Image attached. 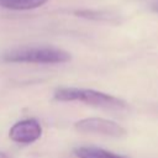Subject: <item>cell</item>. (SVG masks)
<instances>
[{
  "instance_id": "cell-2",
  "label": "cell",
  "mask_w": 158,
  "mask_h": 158,
  "mask_svg": "<svg viewBox=\"0 0 158 158\" xmlns=\"http://www.w3.org/2000/svg\"><path fill=\"white\" fill-rule=\"evenodd\" d=\"M54 99L59 101H81L104 109H123L126 106V102L116 96L94 89L83 88H60L56 90Z\"/></svg>"
},
{
  "instance_id": "cell-3",
  "label": "cell",
  "mask_w": 158,
  "mask_h": 158,
  "mask_svg": "<svg viewBox=\"0 0 158 158\" xmlns=\"http://www.w3.org/2000/svg\"><path fill=\"white\" fill-rule=\"evenodd\" d=\"M75 128L84 133H98L110 137H122L126 130L115 121L102 117H86L75 123Z\"/></svg>"
},
{
  "instance_id": "cell-4",
  "label": "cell",
  "mask_w": 158,
  "mask_h": 158,
  "mask_svg": "<svg viewBox=\"0 0 158 158\" xmlns=\"http://www.w3.org/2000/svg\"><path fill=\"white\" fill-rule=\"evenodd\" d=\"M42 135V126L35 118H26L17 121L9 131L11 141L22 144H30L37 141Z\"/></svg>"
},
{
  "instance_id": "cell-1",
  "label": "cell",
  "mask_w": 158,
  "mask_h": 158,
  "mask_svg": "<svg viewBox=\"0 0 158 158\" xmlns=\"http://www.w3.org/2000/svg\"><path fill=\"white\" fill-rule=\"evenodd\" d=\"M67 51L56 47H17L5 52L1 59L7 63H41L57 64L70 60Z\"/></svg>"
},
{
  "instance_id": "cell-9",
  "label": "cell",
  "mask_w": 158,
  "mask_h": 158,
  "mask_svg": "<svg viewBox=\"0 0 158 158\" xmlns=\"http://www.w3.org/2000/svg\"><path fill=\"white\" fill-rule=\"evenodd\" d=\"M0 158H10L6 153H4V152H0Z\"/></svg>"
},
{
  "instance_id": "cell-6",
  "label": "cell",
  "mask_w": 158,
  "mask_h": 158,
  "mask_svg": "<svg viewBox=\"0 0 158 158\" xmlns=\"http://www.w3.org/2000/svg\"><path fill=\"white\" fill-rule=\"evenodd\" d=\"M49 0H0V6L9 10H33L43 6Z\"/></svg>"
},
{
  "instance_id": "cell-5",
  "label": "cell",
  "mask_w": 158,
  "mask_h": 158,
  "mask_svg": "<svg viewBox=\"0 0 158 158\" xmlns=\"http://www.w3.org/2000/svg\"><path fill=\"white\" fill-rule=\"evenodd\" d=\"M74 152L75 156L79 158H126L123 156L98 147H78L74 149Z\"/></svg>"
},
{
  "instance_id": "cell-7",
  "label": "cell",
  "mask_w": 158,
  "mask_h": 158,
  "mask_svg": "<svg viewBox=\"0 0 158 158\" xmlns=\"http://www.w3.org/2000/svg\"><path fill=\"white\" fill-rule=\"evenodd\" d=\"M80 17L90 19V20H100V21H110L111 16L104 11H94V10H80L75 12Z\"/></svg>"
},
{
  "instance_id": "cell-8",
  "label": "cell",
  "mask_w": 158,
  "mask_h": 158,
  "mask_svg": "<svg viewBox=\"0 0 158 158\" xmlns=\"http://www.w3.org/2000/svg\"><path fill=\"white\" fill-rule=\"evenodd\" d=\"M152 9H153V11H156V12H158V1L153 4V6H152Z\"/></svg>"
}]
</instances>
